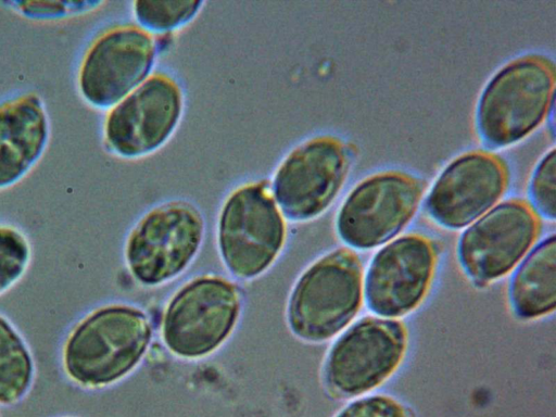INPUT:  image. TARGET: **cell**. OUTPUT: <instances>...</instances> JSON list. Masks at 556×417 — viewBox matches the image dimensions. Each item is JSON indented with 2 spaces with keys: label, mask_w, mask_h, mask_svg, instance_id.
Masks as SVG:
<instances>
[{
  "label": "cell",
  "mask_w": 556,
  "mask_h": 417,
  "mask_svg": "<svg viewBox=\"0 0 556 417\" xmlns=\"http://www.w3.org/2000/svg\"><path fill=\"white\" fill-rule=\"evenodd\" d=\"M203 5V1L197 0H137L131 3V12L137 25L161 36L191 23Z\"/></svg>",
  "instance_id": "ac0fdd59"
},
{
  "label": "cell",
  "mask_w": 556,
  "mask_h": 417,
  "mask_svg": "<svg viewBox=\"0 0 556 417\" xmlns=\"http://www.w3.org/2000/svg\"><path fill=\"white\" fill-rule=\"evenodd\" d=\"M407 343V330L400 320L378 317L358 320L328 352L323 374L326 390L338 399L368 394L395 372Z\"/></svg>",
  "instance_id": "30bf717a"
},
{
  "label": "cell",
  "mask_w": 556,
  "mask_h": 417,
  "mask_svg": "<svg viewBox=\"0 0 556 417\" xmlns=\"http://www.w3.org/2000/svg\"><path fill=\"white\" fill-rule=\"evenodd\" d=\"M31 258L27 236L15 226L0 224V296L21 281Z\"/></svg>",
  "instance_id": "d6986e66"
},
{
  "label": "cell",
  "mask_w": 556,
  "mask_h": 417,
  "mask_svg": "<svg viewBox=\"0 0 556 417\" xmlns=\"http://www.w3.org/2000/svg\"><path fill=\"white\" fill-rule=\"evenodd\" d=\"M364 295L363 266L349 248L309 264L295 280L286 307L290 332L307 343L337 336L355 317Z\"/></svg>",
  "instance_id": "277c9868"
},
{
  "label": "cell",
  "mask_w": 556,
  "mask_h": 417,
  "mask_svg": "<svg viewBox=\"0 0 556 417\" xmlns=\"http://www.w3.org/2000/svg\"><path fill=\"white\" fill-rule=\"evenodd\" d=\"M216 245L224 267L239 280L265 274L288 240L287 219L269 180L244 181L224 199L216 219Z\"/></svg>",
  "instance_id": "3957f363"
},
{
  "label": "cell",
  "mask_w": 556,
  "mask_h": 417,
  "mask_svg": "<svg viewBox=\"0 0 556 417\" xmlns=\"http://www.w3.org/2000/svg\"><path fill=\"white\" fill-rule=\"evenodd\" d=\"M555 65L545 55L518 56L488 81L478 101L476 125L484 146L500 149L531 135L554 109Z\"/></svg>",
  "instance_id": "7a4b0ae2"
},
{
  "label": "cell",
  "mask_w": 556,
  "mask_h": 417,
  "mask_svg": "<svg viewBox=\"0 0 556 417\" xmlns=\"http://www.w3.org/2000/svg\"><path fill=\"white\" fill-rule=\"evenodd\" d=\"M425 193L416 176L384 170L359 181L346 195L336 218L340 239L368 250L394 238L415 216Z\"/></svg>",
  "instance_id": "8fae6325"
},
{
  "label": "cell",
  "mask_w": 556,
  "mask_h": 417,
  "mask_svg": "<svg viewBox=\"0 0 556 417\" xmlns=\"http://www.w3.org/2000/svg\"><path fill=\"white\" fill-rule=\"evenodd\" d=\"M60 417H78V416L65 415V416H60Z\"/></svg>",
  "instance_id": "7402d4cb"
},
{
  "label": "cell",
  "mask_w": 556,
  "mask_h": 417,
  "mask_svg": "<svg viewBox=\"0 0 556 417\" xmlns=\"http://www.w3.org/2000/svg\"><path fill=\"white\" fill-rule=\"evenodd\" d=\"M185 102L179 81L165 71H154L106 110L102 123L104 148L125 160L153 154L175 134L185 112Z\"/></svg>",
  "instance_id": "9c48e42d"
},
{
  "label": "cell",
  "mask_w": 556,
  "mask_h": 417,
  "mask_svg": "<svg viewBox=\"0 0 556 417\" xmlns=\"http://www.w3.org/2000/svg\"><path fill=\"white\" fill-rule=\"evenodd\" d=\"M333 417H416V414L397 397L377 393L353 399Z\"/></svg>",
  "instance_id": "44dd1931"
},
{
  "label": "cell",
  "mask_w": 556,
  "mask_h": 417,
  "mask_svg": "<svg viewBox=\"0 0 556 417\" xmlns=\"http://www.w3.org/2000/svg\"><path fill=\"white\" fill-rule=\"evenodd\" d=\"M439 253L438 244L419 233L401 236L380 249L364 282L370 311L390 319L415 311L431 288Z\"/></svg>",
  "instance_id": "4fadbf2b"
},
{
  "label": "cell",
  "mask_w": 556,
  "mask_h": 417,
  "mask_svg": "<svg viewBox=\"0 0 556 417\" xmlns=\"http://www.w3.org/2000/svg\"><path fill=\"white\" fill-rule=\"evenodd\" d=\"M354 153L333 135H316L290 149L279 161L269 187L287 220H312L333 203L349 176Z\"/></svg>",
  "instance_id": "52a82bcc"
},
{
  "label": "cell",
  "mask_w": 556,
  "mask_h": 417,
  "mask_svg": "<svg viewBox=\"0 0 556 417\" xmlns=\"http://www.w3.org/2000/svg\"><path fill=\"white\" fill-rule=\"evenodd\" d=\"M205 237L201 210L186 199H170L147 210L128 231L123 256L139 285L159 287L193 263Z\"/></svg>",
  "instance_id": "8992f818"
},
{
  "label": "cell",
  "mask_w": 556,
  "mask_h": 417,
  "mask_svg": "<svg viewBox=\"0 0 556 417\" xmlns=\"http://www.w3.org/2000/svg\"><path fill=\"white\" fill-rule=\"evenodd\" d=\"M540 230V216L530 203L520 199L501 202L463 232L459 262L477 283L500 279L528 255Z\"/></svg>",
  "instance_id": "7c38bea8"
},
{
  "label": "cell",
  "mask_w": 556,
  "mask_h": 417,
  "mask_svg": "<svg viewBox=\"0 0 556 417\" xmlns=\"http://www.w3.org/2000/svg\"><path fill=\"white\" fill-rule=\"evenodd\" d=\"M50 137V117L37 92L0 102V191L14 187L35 168Z\"/></svg>",
  "instance_id": "9a60e30c"
},
{
  "label": "cell",
  "mask_w": 556,
  "mask_h": 417,
  "mask_svg": "<svg viewBox=\"0 0 556 417\" xmlns=\"http://www.w3.org/2000/svg\"><path fill=\"white\" fill-rule=\"evenodd\" d=\"M555 149H551L536 165L529 187L531 206L541 216L554 220L556 214Z\"/></svg>",
  "instance_id": "ffe728a7"
},
{
  "label": "cell",
  "mask_w": 556,
  "mask_h": 417,
  "mask_svg": "<svg viewBox=\"0 0 556 417\" xmlns=\"http://www.w3.org/2000/svg\"><path fill=\"white\" fill-rule=\"evenodd\" d=\"M242 311L243 294L236 282L215 274L192 277L163 309L162 342L180 359L207 357L231 337Z\"/></svg>",
  "instance_id": "5b68a950"
},
{
  "label": "cell",
  "mask_w": 556,
  "mask_h": 417,
  "mask_svg": "<svg viewBox=\"0 0 556 417\" xmlns=\"http://www.w3.org/2000/svg\"><path fill=\"white\" fill-rule=\"evenodd\" d=\"M510 304L522 319L554 312L556 304V241L551 235L522 260L509 287Z\"/></svg>",
  "instance_id": "2e32d148"
},
{
  "label": "cell",
  "mask_w": 556,
  "mask_h": 417,
  "mask_svg": "<svg viewBox=\"0 0 556 417\" xmlns=\"http://www.w3.org/2000/svg\"><path fill=\"white\" fill-rule=\"evenodd\" d=\"M509 184L506 163L496 154L463 153L441 172L426 198V210L438 224L459 229L495 206Z\"/></svg>",
  "instance_id": "5bb4252c"
},
{
  "label": "cell",
  "mask_w": 556,
  "mask_h": 417,
  "mask_svg": "<svg viewBox=\"0 0 556 417\" xmlns=\"http://www.w3.org/2000/svg\"><path fill=\"white\" fill-rule=\"evenodd\" d=\"M36 378L34 354L9 317L0 313V405L14 406L31 391Z\"/></svg>",
  "instance_id": "e0dca14e"
},
{
  "label": "cell",
  "mask_w": 556,
  "mask_h": 417,
  "mask_svg": "<svg viewBox=\"0 0 556 417\" xmlns=\"http://www.w3.org/2000/svg\"><path fill=\"white\" fill-rule=\"evenodd\" d=\"M159 52L157 36L136 23L106 26L80 58L76 75L80 98L93 109H111L154 72Z\"/></svg>",
  "instance_id": "ba28073f"
},
{
  "label": "cell",
  "mask_w": 556,
  "mask_h": 417,
  "mask_svg": "<svg viewBox=\"0 0 556 417\" xmlns=\"http://www.w3.org/2000/svg\"><path fill=\"white\" fill-rule=\"evenodd\" d=\"M152 334L151 319L139 306L125 302L100 304L66 330L59 352L62 374L83 390L113 387L140 365Z\"/></svg>",
  "instance_id": "6da1fadb"
}]
</instances>
